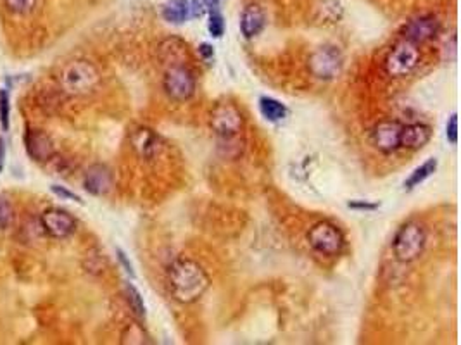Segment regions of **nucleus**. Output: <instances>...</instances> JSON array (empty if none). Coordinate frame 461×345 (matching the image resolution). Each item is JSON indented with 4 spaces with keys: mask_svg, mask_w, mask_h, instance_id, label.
<instances>
[{
    "mask_svg": "<svg viewBox=\"0 0 461 345\" xmlns=\"http://www.w3.org/2000/svg\"><path fill=\"white\" fill-rule=\"evenodd\" d=\"M211 278L195 261L181 257L168 268V286L173 299L180 304H194L208 292Z\"/></svg>",
    "mask_w": 461,
    "mask_h": 345,
    "instance_id": "f257e3e1",
    "label": "nucleus"
},
{
    "mask_svg": "<svg viewBox=\"0 0 461 345\" xmlns=\"http://www.w3.org/2000/svg\"><path fill=\"white\" fill-rule=\"evenodd\" d=\"M209 126L213 133L218 138L220 148H225V155L228 158H237L242 154L244 148V116L241 109L230 100L218 102L213 107L211 118H209Z\"/></svg>",
    "mask_w": 461,
    "mask_h": 345,
    "instance_id": "f03ea898",
    "label": "nucleus"
},
{
    "mask_svg": "<svg viewBox=\"0 0 461 345\" xmlns=\"http://www.w3.org/2000/svg\"><path fill=\"white\" fill-rule=\"evenodd\" d=\"M427 247V230L420 221L409 220L399 227L392 240V252L395 261L402 264L420 259Z\"/></svg>",
    "mask_w": 461,
    "mask_h": 345,
    "instance_id": "7ed1b4c3",
    "label": "nucleus"
},
{
    "mask_svg": "<svg viewBox=\"0 0 461 345\" xmlns=\"http://www.w3.org/2000/svg\"><path fill=\"white\" fill-rule=\"evenodd\" d=\"M99 82V71L89 61H73L61 72V86L71 95H86L97 89Z\"/></svg>",
    "mask_w": 461,
    "mask_h": 345,
    "instance_id": "20e7f679",
    "label": "nucleus"
},
{
    "mask_svg": "<svg viewBox=\"0 0 461 345\" xmlns=\"http://www.w3.org/2000/svg\"><path fill=\"white\" fill-rule=\"evenodd\" d=\"M163 90L175 102L192 99L197 90V79L187 63L168 64L163 75Z\"/></svg>",
    "mask_w": 461,
    "mask_h": 345,
    "instance_id": "39448f33",
    "label": "nucleus"
},
{
    "mask_svg": "<svg viewBox=\"0 0 461 345\" xmlns=\"http://www.w3.org/2000/svg\"><path fill=\"white\" fill-rule=\"evenodd\" d=\"M422 63V52L416 43L402 38L389 50L386 57V72L392 78H405L409 76Z\"/></svg>",
    "mask_w": 461,
    "mask_h": 345,
    "instance_id": "423d86ee",
    "label": "nucleus"
},
{
    "mask_svg": "<svg viewBox=\"0 0 461 345\" xmlns=\"http://www.w3.org/2000/svg\"><path fill=\"white\" fill-rule=\"evenodd\" d=\"M308 243L319 256L337 257L344 250L346 238L340 228L332 221H318L308 231Z\"/></svg>",
    "mask_w": 461,
    "mask_h": 345,
    "instance_id": "0eeeda50",
    "label": "nucleus"
},
{
    "mask_svg": "<svg viewBox=\"0 0 461 345\" xmlns=\"http://www.w3.org/2000/svg\"><path fill=\"white\" fill-rule=\"evenodd\" d=\"M344 56L339 47L322 45L308 59V69L315 78L332 82L342 72Z\"/></svg>",
    "mask_w": 461,
    "mask_h": 345,
    "instance_id": "6e6552de",
    "label": "nucleus"
},
{
    "mask_svg": "<svg viewBox=\"0 0 461 345\" xmlns=\"http://www.w3.org/2000/svg\"><path fill=\"white\" fill-rule=\"evenodd\" d=\"M402 123L398 119H384L379 121L370 132V141L382 154H392L401 148Z\"/></svg>",
    "mask_w": 461,
    "mask_h": 345,
    "instance_id": "1a4fd4ad",
    "label": "nucleus"
},
{
    "mask_svg": "<svg viewBox=\"0 0 461 345\" xmlns=\"http://www.w3.org/2000/svg\"><path fill=\"white\" fill-rule=\"evenodd\" d=\"M439 31H441V21L437 20V16H434V14H422V16L409 20L402 26L401 35L402 38L420 45V43L434 40L439 35Z\"/></svg>",
    "mask_w": 461,
    "mask_h": 345,
    "instance_id": "9d476101",
    "label": "nucleus"
},
{
    "mask_svg": "<svg viewBox=\"0 0 461 345\" xmlns=\"http://www.w3.org/2000/svg\"><path fill=\"white\" fill-rule=\"evenodd\" d=\"M40 223H42L43 231H45L49 237L57 238V240H63V238L71 237L76 230V220L71 216L70 213L63 209H47L45 213L40 217Z\"/></svg>",
    "mask_w": 461,
    "mask_h": 345,
    "instance_id": "9b49d317",
    "label": "nucleus"
},
{
    "mask_svg": "<svg viewBox=\"0 0 461 345\" xmlns=\"http://www.w3.org/2000/svg\"><path fill=\"white\" fill-rule=\"evenodd\" d=\"M112 185H114V178H112V171L106 164H92L86 169L85 178H83L85 190L90 195H96V197L107 195Z\"/></svg>",
    "mask_w": 461,
    "mask_h": 345,
    "instance_id": "f8f14e48",
    "label": "nucleus"
},
{
    "mask_svg": "<svg viewBox=\"0 0 461 345\" xmlns=\"http://www.w3.org/2000/svg\"><path fill=\"white\" fill-rule=\"evenodd\" d=\"M266 26V14L257 3H248L241 14V33L245 40L256 38Z\"/></svg>",
    "mask_w": 461,
    "mask_h": 345,
    "instance_id": "ddd939ff",
    "label": "nucleus"
},
{
    "mask_svg": "<svg viewBox=\"0 0 461 345\" xmlns=\"http://www.w3.org/2000/svg\"><path fill=\"white\" fill-rule=\"evenodd\" d=\"M27 152L36 162H45L54 158V144L50 137L42 130H30L24 137Z\"/></svg>",
    "mask_w": 461,
    "mask_h": 345,
    "instance_id": "4468645a",
    "label": "nucleus"
},
{
    "mask_svg": "<svg viewBox=\"0 0 461 345\" xmlns=\"http://www.w3.org/2000/svg\"><path fill=\"white\" fill-rule=\"evenodd\" d=\"M432 128L425 123H411V125H402L401 132V148L406 151H420L430 141Z\"/></svg>",
    "mask_w": 461,
    "mask_h": 345,
    "instance_id": "2eb2a0df",
    "label": "nucleus"
},
{
    "mask_svg": "<svg viewBox=\"0 0 461 345\" xmlns=\"http://www.w3.org/2000/svg\"><path fill=\"white\" fill-rule=\"evenodd\" d=\"M130 140H132L135 152L142 159H152L158 154L159 147H161L159 135H156V133L149 128H137L135 132L132 133Z\"/></svg>",
    "mask_w": 461,
    "mask_h": 345,
    "instance_id": "dca6fc26",
    "label": "nucleus"
},
{
    "mask_svg": "<svg viewBox=\"0 0 461 345\" xmlns=\"http://www.w3.org/2000/svg\"><path fill=\"white\" fill-rule=\"evenodd\" d=\"M344 17L342 3L339 0H317L315 2V20L319 24H335Z\"/></svg>",
    "mask_w": 461,
    "mask_h": 345,
    "instance_id": "f3484780",
    "label": "nucleus"
},
{
    "mask_svg": "<svg viewBox=\"0 0 461 345\" xmlns=\"http://www.w3.org/2000/svg\"><path fill=\"white\" fill-rule=\"evenodd\" d=\"M161 16L166 23L183 24L190 17V0H168L163 6Z\"/></svg>",
    "mask_w": 461,
    "mask_h": 345,
    "instance_id": "a211bd4d",
    "label": "nucleus"
},
{
    "mask_svg": "<svg viewBox=\"0 0 461 345\" xmlns=\"http://www.w3.org/2000/svg\"><path fill=\"white\" fill-rule=\"evenodd\" d=\"M259 112L266 121L280 123L289 116V109L284 102L273 97H261L259 99Z\"/></svg>",
    "mask_w": 461,
    "mask_h": 345,
    "instance_id": "6ab92c4d",
    "label": "nucleus"
},
{
    "mask_svg": "<svg viewBox=\"0 0 461 345\" xmlns=\"http://www.w3.org/2000/svg\"><path fill=\"white\" fill-rule=\"evenodd\" d=\"M437 166H439L437 159L430 158V159H427V161L423 162V164H420L418 168L413 169V173L409 174V176L406 178V181H405V188H406V190H413V188L420 187V185H422L423 181L428 180V178H430L432 174L437 171Z\"/></svg>",
    "mask_w": 461,
    "mask_h": 345,
    "instance_id": "aec40b11",
    "label": "nucleus"
},
{
    "mask_svg": "<svg viewBox=\"0 0 461 345\" xmlns=\"http://www.w3.org/2000/svg\"><path fill=\"white\" fill-rule=\"evenodd\" d=\"M125 296H126V302H128L130 309L133 311V314H135L140 321L145 319V316H147V307H145L142 293L135 289V285H132V283H126Z\"/></svg>",
    "mask_w": 461,
    "mask_h": 345,
    "instance_id": "412c9836",
    "label": "nucleus"
},
{
    "mask_svg": "<svg viewBox=\"0 0 461 345\" xmlns=\"http://www.w3.org/2000/svg\"><path fill=\"white\" fill-rule=\"evenodd\" d=\"M208 16H209L208 21L209 35H211L213 38H221V36L225 35V30H227V23H225V17L223 14H221V9L218 3L209 9Z\"/></svg>",
    "mask_w": 461,
    "mask_h": 345,
    "instance_id": "4be33fe9",
    "label": "nucleus"
},
{
    "mask_svg": "<svg viewBox=\"0 0 461 345\" xmlns=\"http://www.w3.org/2000/svg\"><path fill=\"white\" fill-rule=\"evenodd\" d=\"M9 119H10V100L9 92L6 89L0 90V125L2 128L9 130Z\"/></svg>",
    "mask_w": 461,
    "mask_h": 345,
    "instance_id": "5701e85b",
    "label": "nucleus"
},
{
    "mask_svg": "<svg viewBox=\"0 0 461 345\" xmlns=\"http://www.w3.org/2000/svg\"><path fill=\"white\" fill-rule=\"evenodd\" d=\"M9 10L16 14H28L33 10L36 0H3Z\"/></svg>",
    "mask_w": 461,
    "mask_h": 345,
    "instance_id": "b1692460",
    "label": "nucleus"
},
{
    "mask_svg": "<svg viewBox=\"0 0 461 345\" xmlns=\"http://www.w3.org/2000/svg\"><path fill=\"white\" fill-rule=\"evenodd\" d=\"M13 206L7 201H3V199H0V230H6V228L13 223Z\"/></svg>",
    "mask_w": 461,
    "mask_h": 345,
    "instance_id": "393cba45",
    "label": "nucleus"
},
{
    "mask_svg": "<svg viewBox=\"0 0 461 345\" xmlns=\"http://www.w3.org/2000/svg\"><path fill=\"white\" fill-rule=\"evenodd\" d=\"M446 138L451 145L458 144V114H451V118L448 119V125H446Z\"/></svg>",
    "mask_w": 461,
    "mask_h": 345,
    "instance_id": "a878e982",
    "label": "nucleus"
},
{
    "mask_svg": "<svg viewBox=\"0 0 461 345\" xmlns=\"http://www.w3.org/2000/svg\"><path fill=\"white\" fill-rule=\"evenodd\" d=\"M347 207L353 210H366V213H372V210H377L380 207L379 202H372V201H351L347 202Z\"/></svg>",
    "mask_w": 461,
    "mask_h": 345,
    "instance_id": "bb28decb",
    "label": "nucleus"
},
{
    "mask_svg": "<svg viewBox=\"0 0 461 345\" xmlns=\"http://www.w3.org/2000/svg\"><path fill=\"white\" fill-rule=\"evenodd\" d=\"M50 190H52L54 194L57 195V197H61V199H68V201H75V202H78V204H82V199H80L78 195L75 194V192L68 190V188L59 187V185H52V188H50Z\"/></svg>",
    "mask_w": 461,
    "mask_h": 345,
    "instance_id": "cd10ccee",
    "label": "nucleus"
},
{
    "mask_svg": "<svg viewBox=\"0 0 461 345\" xmlns=\"http://www.w3.org/2000/svg\"><path fill=\"white\" fill-rule=\"evenodd\" d=\"M116 254H118V261H119V264H121V266L125 268L126 273H128L130 276H132V278H135V270H133V264L130 263V259H128V257H126V254L123 252L121 249L116 250Z\"/></svg>",
    "mask_w": 461,
    "mask_h": 345,
    "instance_id": "c85d7f7f",
    "label": "nucleus"
},
{
    "mask_svg": "<svg viewBox=\"0 0 461 345\" xmlns=\"http://www.w3.org/2000/svg\"><path fill=\"white\" fill-rule=\"evenodd\" d=\"M199 56L204 61H211L214 57V47L211 43H201V45H199Z\"/></svg>",
    "mask_w": 461,
    "mask_h": 345,
    "instance_id": "c756f323",
    "label": "nucleus"
},
{
    "mask_svg": "<svg viewBox=\"0 0 461 345\" xmlns=\"http://www.w3.org/2000/svg\"><path fill=\"white\" fill-rule=\"evenodd\" d=\"M3 162H6V145H3V140L0 138V173L3 169Z\"/></svg>",
    "mask_w": 461,
    "mask_h": 345,
    "instance_id": "7c9ffc66",
    "label": "nucleus"
},
{
    "mask_svg": "<svg viewBox=\"0 0 461 345\" xmlns=\"http://www.w3.org/2000/svg\"><path fill=\"white\" fill-rule=\"evenodd\" d=\"M214 2H218V0H214Z\"/></svg>",
    "mask_w": 461,
    "mask_h": 345,
    "instance_id": "2f4dec72",
    "label": "nucleus"
}]
</instances>
